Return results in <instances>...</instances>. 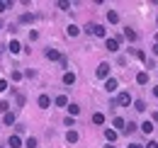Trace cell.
<instances>
[{
	"label": "cell",
	"mask_w": 158,
	"mask_h": 148,
	"mask_svg": "<svg viewBox=\"0 0 158 148\" xmlns=\"http://www.w3.org/2000/svg\"><path fill=\"white\" fill-rule=\"evenodd\" d=\"M12 80H22V73H20V71H12Z\"/></svg>",
	"instance_id": "obj_31"
},
{
	"label": "cell",
	"mask_w": 158,
	"mask_h": 148,
	"mask_svg": "<svg viewBox=\"0 0 158 148\" xmlns=\"http://www.w3.org/2000/svg\"><path fill=\"white\" fill-rule=\"evenodd\" d=\"M54 105H56V107H68V97H66V95H59V97L54 100Z\"/></svg>",
	"instance_id": "obj_13"
},
{
	"label": "cell",
	"mask_w": 158,
	"mask_h": 148,
	"mask_svg": "<svg viewBox=\"0 0 158 148\" xmlns=\"http://www.w3.org/2000/svg\"><path fill=\"white\" fill-rule=\"evenodd\" d=\"M146 148H158V143H156V141H148V146H146Z\"/></svg>",
	"instance_id": "obj_33"
},
{
	"label": "cell",
	"mask_w": 158,
	"mask_h": 148,
	"mask_svg": "<svg viewBox=\"0 0 158 148\" xmlns=\"http://www.w3.org/2000/svg\"><path fill=\"white\" fill-rule=\"evenodd\" d=\"M112 126H117V129H122V131H124V126H127V121H124L122 117H114V119H112Z\"/></svg>",
	"instance_id": "obj_16"
},
{
	"label": "cell",
	"mask_w": 158,
	"mask_h": 148,
	"mask_svg": "<svg viewBox=\"0 0 158 148\" xmlns=\"http://www.w3.org/2000/svg\"><path fill=\"white\" fill-rule=\"evenodd\" d=\"M63 124H66L68 131H71V126H76V119H73V117H66V119H63Z\"/></svg>",
	"instance_id": "obj_25"
},
{
	"label": "cell",
	"mask_w": 158,
	"mask_h": 148,
	"mask_svg": "<svg viewBox=\"0 0 158 148\" xmlns=\"http://www.w3.org/2000/svg\"><path fill=\"white\" fill-rule=\"evenodd\" d=\"M68 112H71V117H76V114L80 112V107L76 105V102H71V105H68Z\"/></svg>",
	"instance_id": "obj_22"
},
{
	"label": "cell",
	"mask_w": 158,
	"mask_h": 148,
	"mask_svg": "<svg viewBox=\"0 0 158 148\" xmlns=\"http://www.w3.org/2000/svg\"><path fill=\"white\" fill-rule=\"evenodd\" d=\"M127 148H143V146H139V143H131V146H127Z\"/></svg>",
	"instance_id": "obj_34"
},
{
	"label": "cell",
	"mask_w": 158,
	"mask_h": 148,
	"mask_svg": "<svg viewBox=\"0 0 158 148\" xmlns=\"http://www.w3.org/2000/svg\"><path fill=\"white\" fill-rule=\"evenodd\" d=\"M105 46H107V51H112V54H114V51H119V37H107L105 39Z\"/></svg>",
	"instance_id": "obj_3"
},
{
	"label": "cell",
	"mask_w": 158,
	"mask_h": 148,
	"mask_svg": "<svg viewBox=\"0 0 158 148\" xmlns=\"http://www.w3.org/2000/svg\"><path fill=\"white\" fill-rule=\"evenodd\" d=\"M7 90V80H0V92H5Z\"/></svg>",
	"instance_id": "obj_32"
},
{
	"label": "cell",
	"mask_w": 158,
	"mask_h": 148,
	"mask_svg": "<svg viewBox=\"0 0 158 148\" xmlns=\"http://www.w3.org/2000/svg\"><path fill=\"white\" fill-rule=\"evenodd\" d=\"M85 32H88V34H95V37H105V39H107V29H105L102 24H88Z\"/></svg>",
	"instance_id": "obj_1"
},
{
	"label": "cell",
	"mask_w": 158,
	"mask_h": 148,
	"mask_svg": "<svg viewBox=\"0 0 158 148\" xmlns=\"http://www.w3.org/2000/svg\"><path fill=\"white\" fill-rule=\"evenodd\" d=\"M32 19H34V15H29V12H24V15L20 17V22H32Z\"/></svg>",
	"instance_id": "obj_26"
},
{
	"label": "cell",
	"mask_w": 158,
	"mask_h": 148,
	"mask_svg": "<svg viewBox=\"0 0 158 148\" xmlns=\"http://www.w3.org/2000/svg\"><path fill=\"white\" fill-rule=\"evenodd\" d=\"M153 95H156V97H158V85H156V88H153Z\"/></svg>",
	"instance_id": "obj_37"
},
{
	"label": "cell",
	"mask_w": 158,
	"mask_h": 148,
	"mask_svg": "<svg viewBox=\"0 0 158 148\" xmlns=\"http://www.w3.org/2000/svg\"><path fill=\"white\" fill-rule=\"evenodd\" d=\"M7 146H10V148H20V146H22L20 136H17V134H12V136H10V138H7Z\"/></svg>",
	"instance_id": "obj_8"
},
{
	"label": "cell",
	"mask_w": 158,
	"mask_h": 148,
	"mask_svg": "<svg viewBox=\"0 0 158 148\" xmlns=\"http://www.w3.org/2000/svg\"><path fill=\"white\" fill-rule=\"evenodd\" d=\"M105 138H107V143H114V141H117V131L114 129H105Z\"/></svg>",
	"instance_id": "obj_9"
},
{
	"label": "cell",
	"mask_w": 158,
	"mask_h": 148,
	"mask_svg": "<svg viewBox=\"0 0 158 148\" xmlns=\"http://www.w3.org/2000/svg\"><path fill=\"white\" fill-rule=\"evenodd\" d=\"M63 83H66V85H73V83H76V73H66L63 75Z\"/></svg>",
	"instance_id": "obj_20"
},
{
	"label": "cell",
	"mask_w": 158,
	"mask_h": 148,
	"mask_svg": "<svg viewBox=\"0 0 158 148\" xmlns=\"http://www.w3.org/2000/svg\"><path fill=\"white\" fill-rule=\"evenodd\" d=\"M0 112H10V102L2 100V102H0Z\"/></svg>",
	"instance_id": "obj_27"
},
{
	"label": "cell",
	"mask_w": 158,
	"mask_h": 148,
	"mask_svg": "<svg viewBox=\"0 0 158 148\" xmlns=\"http://www.w3.org/2000/svg\"><path fill=\"white\" fill-rule=\"evenodd\" d=\"M2 121H5V124H15V112H5Z\"/></svg>",
	"instance_id": "obj_19"
},
{
	"label": "cell",
	"mask_w": 158,
	"mask_h": 148,
	"mask_svg": "<svg viewBox=\"0 0 158 148\" xmlns=\"http://www.w3.org/2000/svg\"><path fill=\"white\" fill-rule=\"evenodd\" d=\"M0 29H2V22H0Z\"/></svg>",
	"instance_id": "obj_40"
},
{
	"label": "cell",
	"mask_w": 158,
	"mask_h": 148,
	"mask_svg": "<svg viewBox=\"0 0 158 148\" xmlns=\"http://www.w3.org/2000/svg\"><path fill=\"white\" fill-rule=\"evenodd\" d=\"M95 73H98V78H105V80H107V78H110V63H100Z\"/></svg>",
	"instance_id": "obj_4"
},
{
	"label": "cell",
	"mask_w": 158,
	"mask_h": 148,
	"mask_svg": "<svg viewBox=\"0 0 158 148\" xmlns=\"http://www.w3.org/2000/svg\"><path fill=\"white\" fill-rule=\"evenodd\" d=\"M93 124H105V114H102V112H95V114H93Z\"/></svg>",
	"instance_id": "obj_18"
},
{
	"label": "cell",
	"mask_w": 158,
	"mask_h": 148,
	"mask_svg": "<svg viewBox=\"0 0 158 148\" xmlns=\"http://www.w3.org/2000/svg\"><path fill=\"white\" fill-rule=\"evenodd\" d=\"M131 102H134V100H131V95H129V92H119V95H117V102H114V105H119V107H129Z\"/></svg>",
	"instance_id": "obj_2"
},
{
	"label": "cell",
	"mask_w": 158,
	"mask_h": 148,
	"mask_svg": "<svg viewBox=\"0 0 158 148\" xmlns=\"http://www.w3.org/2000/svg\"><path fill=\"white\" fill-rule=\"evenodd\" d=\"M136 32H134V29H129V27H127V29H124V39H129V41H136Z\"/></svg>",
	"instance_id": "obj_15"
},
{
	"label": "cell",
	"mask_w": 158,
	"mask_h": 148,
	"mask_svg": "<svg viewBox=\"0 0 158 148\" xmlns=\"http://www.w3.org/2000/svg\"><path fill=\"white\" fill-rule=\"evenodd\" d=\"M37 105H39L41 109H49V107H51V97H49V95H39Z\"/></svg>",
	"instance_id": "obj_6"
},
{
	"label": "cell",
	"mask_w": 158,
	"mask_h": 148,
	"mask_svg": "<svg viewBox=\"0 0 158 148\" xmlns=\"http://www.w3.org/2000/svg\"><path fill=\"white\" fill-rule=\"evenodd\" d=\"M59 7H61V10H68V7H71V2H66V0H61V2H59Z\"/></svg>",
	"instance_id": "obj_29"
},
{
	"label": "cell",
	"mask_w": 158,
	"mask_h": 148,
	"mask_svg": "<svg viewBox=\"0 0 158 148\" xmlns=\"http://www.w3.org/2000/svg\"><path fill=\"white\" fill-rule=\"evenodd\" d=\"M2 49H5V46H0V56H2Z\"/></svg>",
	"instance_id": "obj_39"
},
{
	"label": "cell",
	"mask_w": 158,
	"mask_h": 148,
	"mask_svg": "<svg viewBox=\"0 0 158 148\" xmlns=\"http://www.w3.org/2000/svg\"><path fill=\"white\" fill-rule=\"evenodd\" d=\"M66 34H68V37H78V34H80V27H76V24H68V27H66Z\"/></svg>",
	"instance_id": "obj_12"
},
{
	"label": "cell",
	"mask_w": 158,
	"mask_h": 148,
	"mask_svg": "<svg viewBox=\"0 0 158 148\" xmlns=\"http://www.w3.org/2000/svg\"><path fill=\"white\" fill-rule=\"evenodd\" d=\"M136 83H139V85H146V83H148V73H146V71L136 73Z\"/></svg>",
	"instance_id": "obj_14"
},
{
	"label": "cell",
	"mask_w": 158,
	"mask_h": 148,
	"mask_svg": "<svg viewBox=\"0 0 158 148\" xmlns=\"http://www.w3.org/2000/svg\"><path fill=\"white\" fill-rule=\"evenodd\" d=\"M7 7H10V2H7V0H0V12H5Z\"/></svg>",
	"instance_id": "obj_28"
},
{
	"label": "cell",
	"mask_w": 158,
	"mask_h": 148,
	"mask_svg": "<svg viewBox=\"0 0 158 148\" xmlns=\"http://www.w3.org/2000/svg\"><path fill=\"white\" fill-rule=\"evenodd\" d=\"M153 54H156V56H158V44H156V46H153Z\"/></svg>",
	"instance_id": "obj_36"
},
{
	"label": "cell",
	"mask_w": 158,
	"mask_h": 148,
	"mask_svg": "<svg viewBox=\"0 0 158 148\" xmlns=\"http://www.w3.org/2000/svg\"><path fill=\"white\" fill-rule=\"evenodd\" d=\"M134 129H136V124H134V121H129V124L124 126V131H134Z\"/></svg>",
	"instance_id": "obj_30"
},
{
	"label": "cell",
	"mask_w": 158,
	"mask_h": 148,
	"mask_svg": "<svg viewBox=\"0 0 158 148\" xmlns=\"http://www.w3.org/2000/svg\"><path fill=\"white\" fill-rule=\"evenodd\" d=\"M105 148H114V146H112V143H107V146H105Z\"/></svg>",
	"instance_id": "obj_38"
},
{
	"label": "cell",
	"mask_w": 158,
	"mask_h": 148,
	"mask_svg": "<svg viewBox=\"0 0 158 148\" xmlns=\"http://www.w3.org/2000/svg\"><path fill=\"white\" fill-rule=\"evenodd\" d=\"M134 109H139V112H146V102H143V100H136V102H134Z\"/></svg>",
	"instance_id": "obj_23"
},
{
	"label": "cell",
	"mask_w": 158,
	"mask_h": 148,
	"mask_svg": "<svg viewBox=\"0 0 158 148\" xmlns=\"http://www.w3.org/2000/svg\"><path fill=\"white\" fill-rule=\"evenodd\" d=\"M0 148H2V146H0Z\"/></svg>",
	"instance_id": "obj_41"
},
{
	"label": "cell",
	"mask_w": 158,
	"mask_h": 148,
	"mask_svg": "<svg viewBox=\"0 0 158 148\" xmlns=\"http://www.w3.org/2000/svg\"><path fill=\"white\" fill-rule=\"evenodd\" d=\"M46 58H49V61H61V54L56 49H46Z\"/></svg>",
	"instance_id": "obj_10"
},
{
	"label": "cell",
	"mask_w": 158,
	"mask_h": 148,
	"mask_svg": "<svg viewBox=\"0 0 158 148\" xmlns=\"http://www.w3.org/2000/svg\"><path fill=\"white\" fill-rule=\"evenodd\" d=\"M153 121H158V112H153Z\"/></svg>",
	"instance_id": "obj_35"
},
{
	"label": "cell",
	"mask_w": 158,
	"mask_h": 148,
	"mask_svg": "<svg viewBox=\"0 0 158 148\" xmlns=\"http://www.w3.org/2000/svg\"><path fill=\"white\" fill-rule=\"evenodd\" d=\"M24 146H27V148H37V146H39V143H37V138H34V136H29Z\"/></svg>",
	"instance_id": "obj_24"
},
{
	"label": "cell",
	"mask_w": 158,
	"mask_h": 148,
	"mask_svg": "<svg viewBox=\"0 0 158 148\" xmlns=\"http://www.w3.org/2000/svg\"><path fill=\"white\" fill-rule=\"evenodd\" d=\"M117 88H119V83L114 78H107V80H105V90H107V92H117Z\"/></svg>",
	"instance_id": "obj_5"
},
{
	"label": "cell",
	"mask_w": 158,
	"mask_h": 148,
	"mask_svg": "<svg viewBox=\"0 0 158 148\" xmlns=\"http://www.w3.org/2000/svg\"><path fill=\"white\" fill-rule=\"evenodd\" d=\"M107 22H112V24H117V22H119V15L114 12V10H107Z\"/></svg>",
	"instance_id": "obj_17"
},
{
	"label": "cell",
	"mask_w": 158,
	"mask_h": 148,
	"mask_svg": "<svg viewBox=\"0 0 158 148\" xmlns=\"http://www.w3.org/2000/svg\"><path fill=\"white\" fill-rule=\"evenodd\" d=\"M7 49H10L12 54H20V51H22V44L17 41V39H10V44H7Z\"/></svg>",
	"instance_id": "obj_7"
},
{
	"label": "cell",
	"mask_w": 158,
	"mask_h": 148,
	"mask_svg": "<svg viewBox=\"0 0 158 148\" xmlns=\"http://www.w3.org/2000/svg\"><path fill=\"white\" fill-rule=\"evenodd\" d=\"M141 131H143V134H151V131H153V121H143V124H141Z\"/></svg>",
	"instance_id": "obj_21"
},
{
	"label": "cell",
	"mask_w": 158,
	"mask_h": 148,
	"mask_svg": "<svg viewBox=\"0 0 158 148\" xmlns=\"http://www.w3.org/2000/svg\"><path fill=\"white\" fill-rule=\"evenodd\" d=\"M66 141H68V143H78V131L71 129L68 134H66Z\"/></svg>",
	"instance_id": "obj_11"
}]
</instances>
